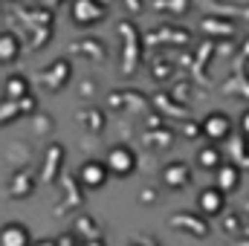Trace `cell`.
<instances>
[{
	"instance_id": "1",
	"label": "cell",
	"mask_w": 249,
	"mask_h": 246,
	"mask_svg": "<svg viewBox=\"0 0 249 246\" xmlns=\"http://www.w3.org/2000/svg\"><path fill=\"white\" fill-rule=\"evenodd\" d=\"M70 18L75 20V26H99L107 18V6L102 0H72Z\"/></svg>"
},
{
	"instance_id": "2",
	"label": "cell",
	"mask_w": 249,
	"mask_h": 246,
	"mask_svg": "<svg viewBox=\"0 0 249 246\" xmlns=\"http://www.w3.org/2000/svg\"><path fill=\"white\" fill-rule=\"evenodd\" d=\"M105 165H107V171L113 177L124 180V177H130L136 171V151L130 145H113L107 151V157H105Z\"/></svg>"
},
{
	"instance_id": "3",
	"label": "cell",
	"mask_w": 249,
	"mask_h": 246,
	"mask_svg": "<svg viewBox=\"0 0 249 246\" xmlns=\"http://www.w3.org/2000/svg\"><path fill=\"white\" fill-rule=\"evenodd\" d=\"M200 130H203V136H206L212 145L226 142V139L232 136V119H229L223 110H214V113H209V116L200 122Z\"/></svg>"
},
{
	"instance_id": "4",
	"label": "cell",
	"mask_w": 249,
	"mask_h": 246,
	"mask_svg": "<svg viewBox=\"0 0 249 246\" xmlns=\"http://www.w3.org/2000/svg\"><path fill=\"white\" fill-rule=\"evenodd\" d=\"M75 177H78V183L84 185V188H102V185L107 183L110 171H107L105 159H84V162L78 165Z\"/></svg>"
},
{
	"instance_id": "5",
	"label": "cell",
	"mask_w": 249,
	"mask_h": 246,
	"mask_svg": "<svg viewBox=\"0 0 249 246\" xmlns=\"http://www.w3.org/2000/svg\"><path fill=\"white\" fill-rule=\"evenodd\" d=\"M197 209H200L203 214H209V217L223 214V209H226V191H220L217 185H206V188L197 194Z\"/></svg>"
},
{
	"instance_id": "6",
	"label": "cell",
	"mask_w": 249,
	"mask_h": 246,
	"mask_svg": "<svg viewBox=\"0 0 249 246\" xmlns=\"http://www.w3.org/2000/svg\"><path fill=\"white\" fill-rule=\"evenodd\" d=\"M0 246H32V232L20 220H9L0 226Z\"/></svg>"
},
{
	"instance_id": "7",
	"label": "cell",
	"mask_w": 249,
	"mask_h": 246,
	"mask_svg": "<svg viewBox=\"0 0 249 246\" xmlns=\"http://www.w3.org/2000/svg\"><path fill=\"white\" fill-rule=\"evenodd\" d=\"M162 183L168 185V188H186L191 183V168H188L186 162H180V159L168 162L162 168Z\"/></svg>"
},
{
	"instance_id": "8",
	"label": "cell",
	"mask_w": 249,
	"mask_h": 246,
	"mask_svg": "<svg viewBox=\"0 0 249 246\" xmlns=\"http://www.w3.org/2000/svg\"><path fill=\"white\" fill-rule=\"evenodd\" d=\"M3 93H6L9 102H20V99H29V96H32V84H29L26 75L12 72V75L6 78V84H3Z\"/></svg>"
},
{
	"instance_id": "9",
	"label": "cell",
	"mask_w": 249,
	"mask_h": 246,
	"mask_svg": "<svg viewBox=\"0 0 249 246\" xmlns=\"http://www.w3.org/2000/svg\"><path fill=\"white\" fill-rule=\"evenodd\" d=\"M214 185L220 188V191H235L238 185H241V168L235 165V162H223L217 171H214Z\"/></svg>"
},
{
	"instance_id": "10",
	"label": "cell",
	"mask_w": 249,
	"mask_h": 246,
	"mask_svg": "<svg viewBox=\"0 0 249 246\" xmlns=\"http://www.w3.org/2000/svg\"><path fill=\"white\" fill-rule=\"evenodd\" d=\"M20 58V38L15 32H0V64H15Z\"/></svg>"
},
{
	"instance_id": "11",
	"label": "cell",
	"mask_w": 249,
	"mask_h": 246,
	"mask_svg": "<svg viewBox=\"0 0 249 246\" xmlns=\"http://www.w3.org/2000/svg\"><path fill=\"white\" fill-rule=\"evenodd\" d=\"M197 162H200V168H206V171H217V168L223 165V159H220V151H217V145L200 148V154H197Z\"/></svg>"
},
{
	"instance_id": "12",
	"label": "cell",
	"mask_w": 249,
	"mask_h": 246,
	"mask_svg": "<svg viewBox=\"0 0 249 246\" xmlns=\"http://www.w3.org/2000/svg\"><path fill=\"white\" fill-rule=\"evenodd\" d=\"M44 78H47V84H53V78H58V87L70 81V64L67 61H55L47 72H44Z\"/></svg>"
},
{
	"instance_id": "13",
	"label": "cell",
	"mask_w": 249,
	"mask_h": 246,
	"mask_svg": "<svg viewBox=\"0 0 249 246\" xmlns=\"http://www.w3.org/2000/svg\"><path fill=\"white\" fill-rule=\"evenodd\" d=\"M241 130H244V136L249 139V110H244V113H241Z\"/></svg>"
},
{
	"instance_id": "14",
	"label": "cell",
	"mask_w": 249,
	"mask_h": 246,
	"mask_svg": "<svg viewBox=\"0 0 249 246\" xmlns=\"http://www.w3.org/2000/svg\"><path fill=\"white\" fill-rule=\"evenodd\" d=\"M247 151H249V139H247Z\"/></svg>"
},
{
	"instance_id": "15",
	"label": "cell",
	"mask_w": 249,
	"mask_h": 246,
	"mask_svg": "<svg viewBox=\"0 0 249 246\" xmlns=\"http://www.w3.org/2000/svg\"><path fill=\"white\" fill-rule=\"evenodd\" d=\"M130 246H139V244H130Z\"/></svg>"
}]
</instances>
